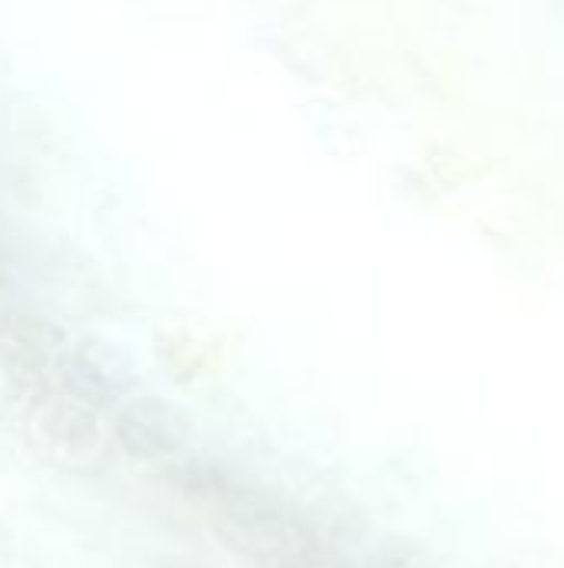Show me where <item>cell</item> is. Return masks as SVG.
I'll use <instances>...</instances> for the list:
<instances>
[{
  "mask_svg": "<svg viewBox=\"0 0 564 568\" xmlns=\"http://www.w3.org/2000/svg\"><path fill=\"white\" fill-rule=\"evenodd\" d=\"M229 542L259 568H326L316 539L273 499L246 489L219 493Z\"/></svg>",
  "mask_w": 564,
  "mask_h": 568,
  "instance_id": "cell-1",
  "label": "cell"
}]
</instances>
